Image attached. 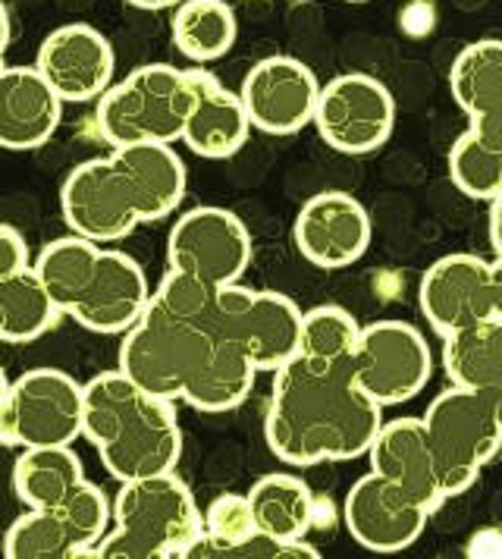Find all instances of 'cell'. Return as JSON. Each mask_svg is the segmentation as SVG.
<instances>
[{"mask_svg":"<svg viewBox=\"0 0 502 559\" xmlns=\"http://www.w3.org/2000/svg\"><path fill=\"white\" fill-rule=\"evenodd\" d=\"M192 110L182 129V145L207 160H224L249 142L251 120L242 95L220 85L207 70H189Z\"/></svg>","mask_w":502,"mask_h":559,"instance_id":"44dd1931","label":"cell"},{"mask_svg":"<svg viewBox=\"0 0 502 559\" xmlns=\"http://www.w3.org/2000/svg\"><path fill=\"white\" fill-rule=\"evenodd\" d=\"M251 264V236L246 224L226 207H192L170 229L167 271L229 286L239 283Z\"/></svg>","mask_w":502,"mask_h":559,"instance_id":"4fadbf2b","label":"cell"},{"mask_svg":"<svg viewBox=\"0 0 502 559\" xmlns=\"http://www.w3.org/2000/svg\"><path fill=\"white\" fill-rule=\"evenodd\" d=\"M321 82L308 63L296 57H264L251 67L239 95L246 104L251 129L267 135H292L314 123V110L321 98Z\"/></svg>","mask_w":502,"mask_h":559,"instance_id":"9a60e30c","label":"cell"},{"mask_svg":"<svg viewBox=\"0 0 502 559\" xmlns=\"http://www.w3.org/2000/svg\"><path fill=\"white\" fill-rule=\"evenodd\" d=\"M0 73H3V57H0Z\"/></svg>","mask_w":502,"mask_h":559,"instance_id":"f35d334b","label":"cell"},{"mask_svg":"<svg viewBox=\"0 0 502 559\" xmlns=\"http://www.w3.org/2000/svg\"><path fill=\"white\" fill-rule=\"evenodd\" d=\"M125 3H132L139 10H167V7H176L182 0H125Z\"/></svg>","mask_w":502,"mask_h":559,"instance_id":"d590c367","label":"cell"},{"mask_svg":"<svg viewBox=\"0 0 502 559\" xmlns=\"http://www.w3.org/2000/svg\"><path fill=\"white\" fill-rule=\"evenodd\" d=\"M299 306L274 289H254L246 311V353L258 371H276L299 353L301 340Z\"/></svg>","mask_w":502,"mask_h":559,"instance_id":"603a6c76","label":"cell"},{"mask_svg":"<svg viewBox=\"0 0 502 559\" xmlns=\"http://www.w3.org/2000/svg\"><path fill=\"white\" fill-rule=\"evenodd\" d=\"M32 267L60 311L92 333H125L151 302L148 277L132 254L79 233L48 242Z\"/></svg>","mask_w":502,"mask_h":559,"instance_id":"5b68a950","label":"cell"},{"mask_svg":"<svg viewBox=\"0 0 502 559\" xmlns=\"http://www.w3.org/2000/svg\"><path fill=\"white\" fill-rule=\"evenodd\" d=\"M204 532V512L176 472L120 484L113 532L92 550L95 559H179Z\"/></svg>","mask_w":502,"mask_h":559,"instance_id":"8992f818","label":"cell"},{"mask_svg":"<svg viewBox=\"0 0 502 559\" xmlns=\"http://www.w3.org/2000/svg\"><path fill=\"white\" fill-rule=\"evenodd\" d=\"M450 88L477 135L502 142V38H480L458 53Z\"/></svg>","mask_w":502,"mask_h":559,"instance_id":"7402d4cb","label":"cell"},{"mask_svg":"<svg viewBox=\"0 0 502 559\" xmlns=\"http://www.w3.org/2000/svg\"><path fill=\"white\" fill-rule=\"evenodd\" d=\"M490 246L502 258V192L490 199Z\"/></svg>","mask_w":502,"mask_h":559,"instance_id":"836d02e7","label":"cell"},{"mask_svg":"<svg viewBox=\"0 0 502 559\" xmlns=\"http://www.w3.org/2000/svg\"><path fill=\"white\" fill-rule=\"evenodd\" d=\"M450 177L468 199L490 202L502 192V142H490L468 127L452 145Z\"/></svg>","mask_w":502,"mask_h":559,"instance_id":"f1b7e54d","label":"cell"},{"mask_svg":"<svg viewBox=\"0 0 502 559\" xmlns=\"http://www.w3.org/2000/svg\"><path fill=\"white\" fill-rule=\"evenodd\" d=\"M82 437L95 443L107 475L120 484L176 472L182 456L174 400L139 386L120 368L85 383Z\"/></svg>","mask_w":502,"mask_h":559,"instance_id":"277c9868","label":"cell"},{"mask_svg":"<svg viewBox=\"0 0 502 559\" xmlns=\"http://www.w3.org/2000/svg\"><path fill=\"white\" fill-rule=\"evenodd\" d=\"M7 45H10V16H7V7L0 0V57L7 51Z\"/></svg>","mask_w":502,"mask_h":559,"instance_id":"e575fe53","label":"cell"},{"mask_svg":"<svg viewBox=\"0 0 502 559\" xmlns=\"http://www.w3.org/2000/svg\"><path fill=\"white\" fill-rule=\"evenodd\" d=\"M346 3H364V0H346Z\"/></svg>","mask_w":502,"mask_h":559,"instance_id":"74e56055","label":"cell"},{"mask_svg":"<svg viewBox=\"0 0 502 559\" xmlns=\"http://www.w3.org/2000/svg\"><path fill=\"white\" fill-rule=\"evenodd\" d=\"M100 139L117 145L182 142V129L192 110L189 70L170 63H148L132 70L120 85H110L98 98Z\"/></svg>","mask_w":502,"mask_h":559,"instance_id":"52a82bcc","label":"cell"},{"mask_svg":"<svg viewBox=\"0 0 502 559\" xmlns=\"http://www.w3.org/2000/svg\"><path fill=\"white\" fill-rule=\"evenodd\" d=\"M63 311L50 299L35 267L0 280V343H35Z\"/></svg>","mask_w":502,"mask_h":559,"instance_id":"484cf974","label":"cell"},{"mask_svg":"<svg viewBox=\"0 0 502 559\" xmlns=\"http://www.w3.org/2000/svg\"><path fill=\"white\" fill-rule=\"evenodd\" d=\"M418 299L427 324H433L440 336L502 321V258L446 254L425 271Z\"/></svg>","mask_w":502,"mask_h":559,"instance_id":"30bf717a","label":"cell"},{"mask_svg":"<svg viewBox=\"0 0 502 559\" xmlns=\"http://www.w3.org/2000/svg\"><path fill=\"white\" fill-rule=\"evenodd\" d=\"M443 368L452 383L483 393L502 418V321L443 336Z\"/></svg>","mask_w":502,"mask_h":559,"instance_id":"cb8c5ba5","label":"cell"},{"mask_svg":"<svg viewBox=\"0 0 502 559\" xmlns=\"http://www.w3.org/2000/svg\"><path fill=\"white\" fill-rule=\"evenodd\" d=\"M63 98L35 67H3L0 73V148L35 152L60 127Z\"/></svg>","mask_w":502,"mask_h":559,"instance_id":"ffe728a7","label":"cell"},{"mask_svg":"<svg viewBox=\"0 0 502 559\" xmlns=\"http://www.w3.org/2000/svg\"><path fill=\"white\" fill-rule=\"evenodd\" d=\"M421 421L446 500L465 493L483 472V465L502 450L500 412L483 393L468 386H446L427 406Z\"/></svg>","mask_w":502,"mask_h":559,"instance_id":"ba28073f","label":"cell"},{"mask_svg":"<svg viewBox=\"0 0 502 559\" xmlns=\"http://www.w3.org/2000/svg\"><path fill=\"white\" fill-rule=\"evenodd\" d=\"M204 532L224 540H242L258 532L249 493H220L204 509Z\"/></svg>","mask_w":502,"mask_h":559,"instance_id":"1f68e13d","label":"cell"},{"mask_svg":"<svg viewBox=\"0 0 502 559\" xmlns=\"http://www.w3.org/2000/svg\"><path fill=\"white\" fill-rule=\"evenodd\" d=\"M82 481V462L70 447H32L13 465V490L25 509L63 507Z\"/></svg>","mask_w":502,"mask_h":559,"instance_id":"d4e9b609","label":"cell"},{"mask_svg":"<svg viewBox=\"0 0 502 559\" xmlns=\"http://www.w3.org/2000/svg\"><path fill=\"white\" fill-rule=\"evenodd\" d=\"M355 381L376 406H402L415 400L433 374V356L418 328L405 321L364 324L351 353Z\"/></svg>","mask_w":502,"mask_h":559,"instance_id":"7c38bea8","label":"cell"},{"mask_svg":"<svg viewBox=\"0 0 502 559\" xmlns=\"http://www.w3.org/2000/svg\"><path fill=\"white\" fill-rule=\"evenodd\" d=\"M28 267H32V254H28L25 236L16 227L0 224V280L13 277Z\"/></svg>","mask_w":502,"mask_h":559,"instance_id":"d6a6232c","label":"cell"},{"mask_svg":"<svg viewBox=\"0 0 502 559\" xmlns=\"http://www.w3.org/2000/svg\"><path fill=\"white\" fill-rule=\"evenodd\" d=\"M179 559H321V550L308 540H283L267 532H254L242 540L201 532Z\"/></svg>","mask_w":502,"mask_h":559,"instance_id":"f546056e","label":"cell"},{"mask_svg":"<svg viewBox=\"0 0 502 559\" xmlns=\"http://www.w3.org/2000/svg\"><path fill=\"white\" fill-rule=\"evenodd\" d=\"M314 127L339 154H371L383 148L396 127L393 92L374 76L346 73L326 82L314 110Z\"/></svg>","mask_w":502,"mask_h":559,"instance_id":"5bb4252c","label":"cell"},{"mask_svg":"<svg viewBox=\"0 0 502 559\" xmlns=\"http://www.w3.org/2000/svg\"><path fill=\"white\" fill-rule=\"evenodd\" d=\"M383 408L355 381L349 358L296 353L274 371L264 437L279 462L311 468L371 453Z\"/></svg>","mask_w":502,"mask_h":559,"instance_id":"6da1fadb","label":"cell"},{"mask_svg":"<svg viewBox=\"0 0 502 559\" xmlns=\"http://www.w3.org/2000/svg\"><path fill=\"white\" fill-rule=\"evenodd\" d=\"M7 390H10V378H7V371L0 368V403H3V396H7Z\"/></svg>","mask_w":502,"mask_h":559,"instance_id":"8d00e7d4","label":"cell"},{"mask_svg":"<svg viewBox=\"0 0 502 559\" xmlns=\"http://www.w3.org/2000/svg\"><path fill=\"white\" fill-rule=\"evenodd\" d=\"M361 324L346 308L318 306L301 318L299 353L314 358H349L358 346Z\"/></svg>","mask_w":502,"mask_h":559,"instance_id":"4dcf8cb0","label":"cell"},{"mask_svg":"<svg viewBox=\"0 0 502 559\" xmlns=\"http://www.w3.org/2000/svg\"><path fill=\"white\" fill-rule=\"evenodd\" d=\"M249 500L258 532L274 534L283 540H301L314 522V497L308 484L296 475H264L249 490Z\"/></svg>","mask_w":502,"mask_h":559,"instance_id":"4316f807","label":"cell"},{"mask_svg":"<svg viewBox=\"0 0 502 559\" xmlns=\"http://www.w3.org/2000/svg\"><path fill=\"white\" fill-rule=\"evenodd\" d=\"M182 195V157L170 145L139 142L73 167L60 186V211L73 233L107 246L142 224L170 217Z\"/></svg>","mask_w":502,"mask_h":559,"instance_id":"3957f363","label":"cell"},{"mask_svg":"<svg viewBox=\"0 0 502 559\" xmlns=\"http://www.w3.org/2000/svg\"><path fill=\"white\" fill-rule=\"evenodd\" d=\"M371 468L380 472L383 478L399 484L402 490L421 503L427 512L446 503L443 481H440V468L433 450L427 443V431L421 418H393L383 421V428L376 431L371 443Z\"/></svg>","mask_w":502,"mask_h":559,"instance_id":"d6986e66","label":"cell"},{"mask_svg":"<svg viewBox=\"0 0 502 559\" xmlns=\"http://www.w3.org/2000/svg\"><path fill=\"white\" fill-rule=\"evenodd\" d=\"M85 386L60 368H32L10 381L0 403V443L32 447H73L82 437Z\"/></svg>","mask_w":502,"mask_h":559,"instance_id":"9c48e42d","label":"cell"},{"mask_svg":"<svg viewBox=\"0 0 502 559\" xmlns=\"http://www.w3.org/2000/svg\"><path fill=\"white\" fill-rule=\"evenodd\" d=\"M35 70L48 79L50 88L67 102H95L100 98L117 70V53L98 28L70 23L50 32L41 41Z\"/></svg>","mask_w":502,"mask_h":559,"instance_id":"ac0fdd59","label":"cell"},{"mask_svg":"<svg viewBox=\"0 0 502 559\" xmlns=\"http://www.w3.org/2000/svg\"><path fill=\"white\" fill-rule=\"evenodd\" d=\"M120 371L164 400H182L211 415L242 406L261 374L239 343L176 318L154 299L123 333Z\"/></svg>","mask_w":502,"mask_h":559,"instance_id":"7a4b0ae2","label":"cell"},{"mask_svg":"<svg viewBox=\"0 0 502 559\" xmlns=\"http://www.w3.org/2000/svg\"><path fill=\"white\" fill-rule=\"evenodd\" d=\"M113 507L104 490L82 481L63 507L28 509L3 537L7 559H75L92 557L107 534Z\"/></svg>","mask_w":502,"mask_h":559,"instance_id":"8fae6325","label":"cell"},{"mask_svg":"<svg viewBox=\"0 0 502 559\" xmlns=\"http://www.w3.org/2000/svg\"><path fill=\"white\" fill-rule=\"evenodd\" d=\"M239 35L236 13L226 0H182L174 13V45L195 63L229 53Z\"/></svg>","mask_w":502,"mask_h":559,"instance_id":"83f0119b","label":"cell"},{"mask_svg":"<svg viewBox=\"0 0 502 559\" xmlns=\"http://www.w3.org/2000/svg\"><path fill=\"white\" fill-rule=\"evenodd\" d=\"M343 515H346L349 534L364 550L399 554L421 537L433 512L415 503L399 484H393L371 468V475L351 484Z\"/></svg>","mask_w":502,"mask_h":559,"instance_id":"2e32d148","label":"cell"},{"mask_svg":"<svg viewBox=\"0 0 502 559\" xmlns=\"http://www.w3.org/2000/svg\"><path fill=\"white\" fill-rule=\"evenodd\" d=\"M371 214L349 192L326 189L301 204L296 217V246L304 261L324 271L355 264L371 246Z\"/></svg>","mask_w":502,"mask_h":559,"instance_id":"e0dca14e","label":"cell"}]
</instances>
